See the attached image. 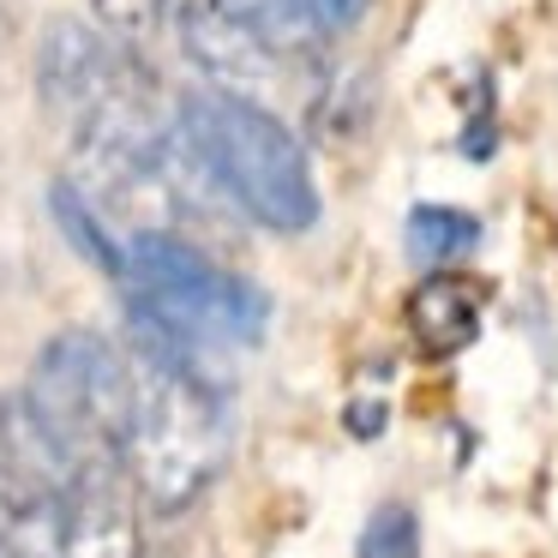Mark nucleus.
Wrapping results in <instances>:
<instances>
[{
	"label": "nucleus",
	"instance_id": "7ed1b4c3",
	"mask_svg": "<svg viewBox=\"0 0 558 558\" xmlns=\"http://www.w3.org/2000/svg\"><path fill=\"white\" fill-rule=\"evenodd\" d=\"M121 282H126L133 330H157V337L181 342L193 354L222 349V342L246 349L270 325V301L253 282L222 270L217 258H205L198 246L174 241L162 229L126 234Z\"/></svg>",
	"mask_w": 558,
	"mask_h": 558
},
{
	"label": "nucleus",
	"instance_id": "9d476101",
	"mask_svg": "<svg viewBox=\"0 0 558 558\" xmlns=\"http://www.w3.org/2000/svg\"><path fill=\"white\" fill-rule=\"evenodd\" d=\"M474 241H481V222L469 210H450V205L409 210V258H421L426 270H450L457 258L474 253Z\"/></svg>",
	"mask_w": 558,
	"mask_h": 558
},
{
	"label": "nucleus",
	"instance_id": "6e6552de",
	"mask_svg": "<svg viewBox=\"0 0 558 558\" xmlns=\"http://www.w3.org/2000/svg\"><path fill=\"white\" fill-rule=\"evenodd\" d=\"M409 330L426 354H457L481 330V289L457 270H433L421 289L409 294Z\"/></svg>",
	"mask_w": 558,
	"mask_h": 558
},
{
	"label": "nucleus",
	"instance_id": "f8f14e48",
	"mask_svg": "<svg viewBox=\"0 0 558 558\" xmlns=\"http://www.w3.org/2000/svg\"><path fill=\"white\" fill-rule=\"evenodd\" d=\"M85 7H90V19H97L109 37L126 43V49H138V43L162 37V25L181 13L174 0H85Z\"/></svg>",
	"mask_w": 558,
	"mask_h": 558
},
{
	"label": "nucleus",
	"instance_id": "0eeeda50",
	"mask_svg": "<svg viewBox=\"0 0 558 558\" xmlns=\"http://www.w3.org/2000/svg\"><path fill=\"white\" fill-rule=\"evenodd\" d=\"M138 493L121 462H90L61 498V558H138L145 529H138Z\"/></svg>",
	"mask_w": 558,
	"mask_h": 558
},
{
	"label": "nucleus",
	"instance_id": "20e7f679",
	"mask_svg": "<svg viewBox=\"0 0 558 558\" xmlns=\"http://www.w3.org/2000/svg\"><path fill=\"white\" fill-rule=\"evenodd\" d=\"M19 397L78 469L121 462L126 414H133V354L114 349L102 330H61L43 342Z\"/></svg>",
	"mask_w": 558,
	"mask_h": 558
},
{
	"label": "nucleus",
	"instance_id": "9b49d317",
	"mask_svg": "<svg viewBox=\"0 0 558 558\" xmlns=\"http://www.w3.org/2000/svg\"><path fill=\"white\" fill-rule=\"evenodd\" d=\"M354 558H421V517L402 498H385L373 505V517L361 522V541H354Z\"/></svg>",
	"mask_w": 558,
	"mask_h": 558
},
{
	"label": "nucleus",
	"instance_id": "423d86ee",
	"mask_svg": "<svg viewBox=\"0 0 558 558\" xmlns=\"http://www.w3.org/2000/svg\"><path fill=\"white\" fill-rule=\"evenodd\" d=\"M37 85H43V102L78 133L102 109H114L126 90L145 85V73H138L133 49L121 37H109L97 19L90 25L85 19H54L37 49Z\"/></svg>",
	"mask_w": 558,
	"mask_h": 558
},
{
	"label": "nucleus",
	"instance_id": "39448f33",
	"mask_svg": "<svg viewBox=\"0 0 558 558\" xmlns=\"http://www.w3.org/2000/svg\"><path fill=\"white\" fill-rule=\"evenodd\" d=\"M174 31H181L186 61H193L210 85L234 90V97H253V102H265L270 90L282 85L289 61L301 54L294 43H282L246 0H181Z\"/></svg>",
	"mask_w": 558,
	"mask_h": 558
},
{
	"label": "nucleus",
	"instance_id": "f03ea898",
	"mask_svg": "<svg viewBox=\"0 0 558 558\" xmlns=\"http://www.w3.org/2000/svg\"><path fill=\"white\" fill-rule=\"evenodd\" d=\"M181 138L198 157L205 181L229 198L241 217H253L270 234H306L318 222V186L301 138L289 133L270 102L234 97V90H186L181 109Z\"/></svg>",
	"mask_w": 558,
	"mask_h": 558
},
{
	"label": "nucleus",
	"instance_id": "ddd939ff",
	"mask_svg": "<svg viewBox=\"0 0 558 558\" xmlns=\"http://www.w3.org/2000/svg\"><path fill=\"white\" fill-rule=\"evenodd\" d=\"M0 558H7V553H0Z\"/></svg>",
	"mask_w": 558,
	"mask_h": 558
},
{
	"label": "nucleus",
	"instance_id": "1a4fd4ad",
	"mask_svg": "<svg viewBox=\"0 0 558 558\" xmlns=\"http://www.w3.org/2000/svg\"><path fill=\"white\" fill-rule=\"evenodd\" d=\"M246 7H253L282 43L306 49V43H318V37H342V31H354L373 0H246Z\"/></svg>",
	"mask_w": 558,
	"mask_h": 558
},
{
	"label": "nucleus",
	"instance_id": "f257e3e1",
	"mask_svg": "<svg viewBox=\"0 0 558 558\" xmlns=\"http://www.w3.org/2000/svg\"><path fill=\"white\" fill-rule=\"evenodd\" d=\"M133 414L121 438V469L150 517H181L217 486L229 462V414L205 354L133 330Z\"/></svg>",
	"mask_w": 558,
	"mask_h": 558
}]
</instances>
